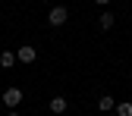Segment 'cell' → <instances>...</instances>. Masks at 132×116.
Segmentation results:
<instances>
[{"mask_svg": "<svg viewBox=\"0 0 132 116\" xmlns=\"http://www.w3.org/2000/svg\"><path fill=\"white\" fill-rule=\"evenodd\" d=\"M22 97H25V94H22V88H16V85H13V88H6V91H3V104H6L10 110H16V107L22 104Z\"/></svg>", "mask_w": 132, "mask_h": 116, "instance_id": "6da1fadb", "label": "cell"}, {"mask_svg": "<svg viewBox=\"0 0 132 116\" xmlns=\"http://www.w3.org/2000/svg\"><path fill=\"white\" fill-rule=\"evenodd\" d=\"M35 60H38V50H35L31 44H22L19 50H16V63H25V66H28V63H35Z\"/></svg>", "mask_w": 132, "mask_h": 116, "instance_id": "7a4b0ae2", "label": "cell"}, {"mask_svg": "<svg viewBox=\"0 0 132 116\" xmlns=\"http://www.w3.org/2000/svg\"><path fill=\"white\" fill-rule=\"evenodd\" d=\"M66 19H69V10L66 6H54L51 13H47V22L51 25H66Z\"/></svg>", "mask_w": 132, "mask_h": 116, "instance_id": "3957f363", "label": "cell"}, {"mask_svg": "<svg viewBox=\"0 0 132 116\" xmlns=\"http://www.w3.org/2000/svg\"><path fill=\"white\" fill-rule=\"evenodd\" d=\"M0 66H3V69H13V66H16V53L3 50V53H0Z\"/></svg>", "mask_w": 132, "mask_h": 116, "instance_id": "277c9868", "label": "cell"}, {"mask_svg": "<svg viewBox=\"0 0 132 116\" xmlns=\"http://www.w3.org/2000/svg\"><path fill=\"white\" fill-rule=\"evenodd\" d=\"M51 113H57V116L66 113V97H54V101H51Z\"/></svg>", "mask_w": 132, "mask_h": 116, "instance_id": "5b68a950", "label": "cell"}, {"mask_svg": "<svg viewBox=\"0 0 132 116\" xmlns=\"http://www.w3.org/2000/svg\"><path fill=\"white\" fill-rule=\"evenodd\" d=\"M113 22H117V19H113V13L107 10V13H101V28L107 31V28H113Z\"/></svg>", "mask_w": 132, "mask_h": 116, "instance_id": "8992f818", "label": "cell"}, {"mask_svg": "<svg viewBox=\"0 0 132 116\" xmlns=\"http://www.w3.org/2000/svg\"><path fill=\"white\" fill-rule=\"evenodd\" d=\"M113 107H117V101H113V97H101V101H97V110H113Z\"/></svg>", "mask_w": 132, "mask_h": 116, "instance_id": "52a82bcc", "label": "cell"}, {"mask_svg": "<svg viewBox=\"0 0 132 116\" xmlns=\"http://www.w3.org/2000/svg\"><path fill=\"white\" fill-rule=\"evenodd\" d=\"M117 116H132V104H129V101L117 104Z\"/></svg>", "mask_w": 132, "mask_h": 116, "instance_id": "ba28073f", "label": "cell"}, {"mask_svg": "<svg viewBox=\"0 0 132 116\" xmlns=\"http://www.w3.org/2000/svg\"><path fill=\"white\" fill-rule=\"evenodd\" d=\"M94 3H97V6H107V3H110V0H94Z\"/></svg>", "mask_w": 132, "mask_h": 116, "instance_id": "9c48e42d", "label": "cell"}, {"mask_svg": "<svg viewBox=\"0 0 132 116\" xmlns=\"http://www.w3.org/2000/svg\"><path fill=\"white\" fill-rule=\"evenodd\" d=\"M6 116H19V113H16V110H10V113H6Z\"/></svg>", "mask_w": 132, "mask_h": 116, "instance_id": "30bf717a", "label": "cell"}]
</instances>
